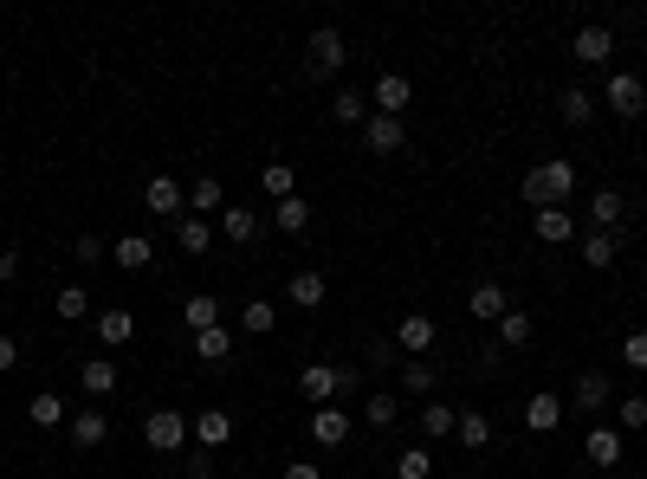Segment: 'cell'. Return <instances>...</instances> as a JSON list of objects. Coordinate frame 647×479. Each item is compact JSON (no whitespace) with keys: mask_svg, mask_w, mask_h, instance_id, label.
<instances>
[{"mask_svg":"<svg viewBox=\"0 0 647 479\" xmlns=\"http://www.w3.org/2000/svg\"><path fill=\"white\" fill-rule=\"evenodd\" d=\"M298 389H305L318 408H330V402H337V369H330V363H311L305 376H298Z\"/></svg>","mask_w":647,"mask_h":479,"instance_id":"ffe728a7","label":"cell"},{"mask_svg":"<svg viewBox=\"0 0 647 479\" xmlns=\"http://www.w3.org/2000/svg\"><path fill=\"white\" fill-rule=\"evenodd\" d=\"M311 441H318L324 454H330V447H343V441H350V415H343L337 402L318 408V415H311Z\"/></svg>","mask_w":647,"mask_h":479,"instance_id":"5bb4252c","label":"cell"},{"mask_svg":"<svg viewBox=\"0 0 647 479\" xmlns=\"http://www.w3.org/2000/svg\"><path fill=\"white\" fill-rule=\"evenodd\" d=\"M615 421H622V428H647V395H628V402H615Z\"/></svg>","mask_w":647,"mask_h":479,"instance_id":"7bdbcfd3","label":"cell"},{"mask_svg":"<svg viewBox=\"0 0 647 479\" xmlns=\"http://www.w3.org/2000/svg\"><path fill=\"white\" fill-rule=\"evenodd\" d=\"M363 143H369V156H395V149L408 143L402 117H376V111H369V123H363Z\"/></svg>","mask_w":647,"mask_h":479,"instance_id":"52a82bcc","label":"cell"},{"mask_svg":"<svg viewBox=\"0 0 647 479\" xmlns=\"http://www.w3.org/2000/svg\"><path fill=\"white\" fill-rule=\"evenodd\" d=\"M182 467H188V479H214V454H208V447H195Z\"/></svg>","mask_w":647,"mask_h":479,"instance_id":"bcb514c9","label":"cell"},{"mask_svg":"<svg viewBox=\"0 0 647 479\" xmlns=\"http://www.w3.org/2000/svg\"><path fill=\"white\" fill-rule=\"evenodd\" d=\"M182 324H188V331H214V324H220V298L214 292H195V298H188V305H182Z\"/></svg>","mask_w":647,"mask_h":479,"instance_id":"44dd1931","label":"cell"},{"mask_svg":"<svg viewBox=\"0 0 647 479\" xmlns=\"http://www.w3.org/2000/svg\"><path fill=\"white\" fill-rule=\"evenodd\" d=\"M292 305H305V311H318L324 305V272H292Z\"/></svg>","mask_w":647,"mask_h":479,"instance_id":"1f68e13d","label":"cell"},{"mask_svg":"<svg viewBox=\"0 0 647 479\" xmlns=\"http://www.w3.org/2000/svg\"><path fill=\"white\" fill-rule=\"evenodd\" d=\"M98 337H104L110 350H123L136 337V318H130V311H98Z\"/></svg>","mask_w":647,"mask_h":479,"instance_id":"4316f807","label":"cell"},{"mask_svg":"<svg viewBox=\"0 0 647 479\" xmlns=\"http://www.w3.org/2000/svg\"><path fill=\"white\" fill-rule=\"evenodd\" d=\"M589 221H596V234H622L628 195H622V188H596V195H589Z\"/></svg>","mask_w":647,"mask_h":479,"instance_id":"5b68a950","label":"cell"},{"mask_svg":"<svg viewBox=\"0 0 647 479\" xmlns=\"http://www.w3.org/2000/svg\"><path fill=\"white\" fill-rule=\"evenodd\" d=\"M570 195H576V162H563V156H550V162H538V169L525 175L531 214H538V208H563Z\"/></svg>","mask_w":647,"mask_h":479,"instance_id":"6da1fadb","label":"cell"},{"mask_svg":"<svg viewBox=\"0 0 647 479\" xmlns=\"http://www.w3.org/2000/svg\"><path fill=\"white\" fill-rule=\"evenodd\" d=\"M20 279V253H0V285H13Z\"/></svg>","mask_w":647,"mask_h":479,"instance_id":"681fc988","label":"cell"},{"mask_svg":"<svg viewBox=\"0 0 647 479\" xmlns=\"http://www.w3.org/2000/svg\"><path fill=\"white\" fill-rule=\"evenodd\" d=\"M78 382H85V395H110V389H117V363H104V357H85V369H78Z\"/></svg>","mask_w":647,"mask_h":479,"instance_id":"f1b7e54d","label":"cell"},{"mask_svg":"<svg viewBox=\"0 0 647 479\" xmlns=\"http://www.w3.org/2000/svg\"><path fill=\"white\" fill-rule=\"evenodd\" d=\"M583 454H589V467H622V428H589Z\"/></svg>","mask_w":647,"mask_h":479,"instance_id":"9a60e30c","label":"cell"},{"mask_svg":"<svg viewBox=\"0 0 647 479\" xmlns=\"http://www.w3.org/2000/svg\"><path fill=\"white\" fill-rule=\"evenodd\" d=\"M188 208H195L201 221H208V214H220V208H227V195H220V182H214V175H201V182L188 188Z\"/></svg>","mask_w":647,"mask_h":479,"instance_id":"4dcf8cb0","label":"cell"},{"mask_svg":"<svg viewBox=\"0 0 647 479\" xmlns=\"http://www.w3.org/2000/svg\"><path fill=\"white\" fill-rule=\"evenodd\" d=\"M576 59H583V65H602V59H609V52H615V33H609V26H576Z\"/></svg>","mask_w":647,"mask_h":479,"instance_id":"2e32d148","label":"cell"},{"mask_svg":"<svg viewBox=\"0 0 647 479\" xmlns=\"http://www.w3.org/2000/svg\"><path fill=\"white\" fill-rule=\"evenodd\" d=\"M195 357H201V363H233V331H227V324L201 331V337H195Z\"/></svg>","mask_w":647,"mask_h":479,"instance_id":"cb8c5ba5","label":"cell"},{"mask_svg":"<svg viewBox=\"0 0 647 479\" xmlns=\"http://www.w3.org/2000/svg\"><path fill=\"white\" fill-rule=\"evenodd\" d=\"M622 363L628 369H647V331H628L622 337Z\"/></svg>","mask_w":647,"mask_h":479,"instance_id":"f6af8a7d","label":"cell"},{"mask_svg":"<svg viewBox=\"0 0 647 479\" xmlns=\"http://www.w3.org/2000/svg\"><path fill=\"white\" fill-rule=\"evenodd\" d=\"M330 117L337 123H369V98L363 91H337V98H330Z\"/></svg>","mask_w":647,"mask_h":479,"instance_id":"74e56055","label":"cell"},{"mask_svg":"<svg viewBox=\"0 0 647 479\" xmlns=\"http://www.w3.org/2000/svg\"><path fill=\"white\" fill-rule=\"evenodd\" d=\"M453 434H460V447H473V454H479V447L492 441V421L479 415V408H460V428H453Z\"/></svg>","mask_w":647,"mask_h":479,"instance_id":"836d02e7","label":"cell"},{"mask_svg":"<svg viewBox=\"0 0 647 479\" xmlns=\"http://www.w3.org/2000/svg\"><path fill=\"white\" fill-rule=\"evenodd\" d=\"M615 253H622V234H589L583 240V266H596V272H609Z\"/></svg>","mask_w":647,"mask_h":479,"instance_id":"83f0119b","label":"cell"},{"mask_svg":"<svg viewBox=\"0 0 647 479\" xmlns=\"http://www.w3.org/2000/svg\"><path fill=\"white\" fill-rule=\"evenodd\" d=\"M188 434H195V447H208V454H214V447L233 441V415H227V408H201V415L188 421Z\"/></svg>","mask_w":647,"mask_h":479,"instance_id":"8992f818","label":"cell"},{"mask_svg":"<svg viewBox=\"0 0 647 479\" xmlns=\"http://www.w3.org/2000/svg\"><path fill=\"white\" fill-rule=\"evenodd\" d=\"M149 259H156V246H149L143 234H123V240H117V266H123V272H143Z\"/></svg>","mask_w":647,"mask_h":479,"instance_id":"e575fe53","label":"cell"},{"mask_svg":"<svg viewBox=\"0 0 647 479\" xmlns=\"http://www.w3.org/2000/svg\"><path fill=\"white\" fill-rule=\"evenodd\" d=\"M466 311H473L479 324H499L505 311H512V298H505V285H499V279H479V285H473V298H466Z\"/></svg>","mask_w":647,"mask_h":479,"instance_id":"ba28073f","label":"cell"},{"mask_svg":"<svg viewBox=\"0 0 647 479\" xmlns=\"http://www.w3.org/2000/svg\"><path fill=\"white\" fill-rule=\"evenodd\" d=\"M557 111H563V123H570V130H583V123L596 117V98H589L583 85H570V91H563V98H557Z\"/></svg>","mask_w":647,"mask_h":479,"instance_id":"484cf974","label":"cell"},{"mask_svg":"<svg viewBox=\"0 0 647 479\" xmlns=\"http://www.w3.org/2000/svg\"><path fill=\"white\" fill-rule=\"evenodd\" d=\"M259 188H266L272 201H292L298 195V175L285 169V162H266V169H259Z\"/></svg>","mask_w":647,"mask_h":479,"instance_id":"f546056e","label":"cell"},{"mask_svg":"<svg viewBox=\"0 0 647 479\" xmlns=\"http://www.w3.org/2000/svg\"><path fill=\"white\" fill-rule=\"evenodd\" d=\"M434 473V454L428 447H408V454H395V479H428Z\"/></svg>","mask_w":647,"mask_h":479,"instance_id":"60d3db41","label":"cell"},{"mask_svg":"<svg viewBox=\"0 0 647 479\" xmlns=\"http://www.w3.org/2000/svg\"><path fill=\"white\" fill-rule=\"evenodd\" d=\"M531 331H538V324H531V311H505V318H499V350H525Z\"/></svg>","mask_w":647,"mask_h":479,"instance_id":"d4e9b609","label":"cell"},{"mask_svg":"<svg viewBox=\"0 0 647 479\" xmlns=\"http://www.w3.org/2000/svg\"><path fill=\"white\" fill-rule=\"evenodd\" d=\"M531 227H538L544 246H563V240L576 234V214L570 208H538V214H531Z\"/></svg>","mask_w":647,"mask_h":479,"instance_id":"e0dca14e","label":"cell"},{"mask_svg":"<svg viewBox=\"0 0 647 479\" xmlns=\"http://www.w3.org/2000/svg\"><path fill=\"white\" fill-rule=\"evenodd\" d=\"M557 421H563V402H557V395H531V402H525V428L531 434H550Z\"/></svg>","mask_w":647,"mask_h":479,"instance_id":"603a6c76","label":"cell"},{"mask_svg":"<svg viewBox=\"0 0 647 479\" xmlns=\"http://www.w3.org/2000/svg\"><path fill=\"white\" fill-rule=\"evenodd\" d=\"M143 208L182 227V221H188V188H182V182H169V175H149V188H143Z\"/></svg>","mask_w":647,"mask_h":479,"instance_id":"277c9868","label":"cell"},{"mask_svg":"<svg viewBox=\"0 0 647 479\" xmlns=\"http://www.w3.org/2000/svg\"><path fill=\"white\" fill-rule=\"evenodd\" d=\"M434 318H428V311H408V318H402V331H395V344H402L408 350V357H428V350H434Z\"/></svg>","mask_w":647,"mask_h":479,"instance_id":"7c38bea8","label":"cell"},{"mask_svg":"<svg viewBox=\"0 0 647 479\" xmlns=\"http://www.w3.org/2000/svg\"><path fill=\"white\" fill-rule=\"evenodd\" d=\"M272 318H279V311H272V298H253V305H240V331H246V337H266Z\"/></svg>","mask_w":647,"mask_h":479,"instance_id":"8d00e7d4","label":"cell"},{"mask_svg":"<svg viewBox=\"0 0 647 479\" xmlns=\"http://www.w3.org/2000/svg\"><path fill=\"white\" fill-rule=\"evenodd\" d=\"M343 59H350V52H343V33H337V26H318V33H311V46H305L311 78H337Z\"/></svg>","mask_w":647,"mask_h":479,"instance_id":"3957f363","label":"cell"},{"mask_svg":"<svg viewBox=\"0 0 647 479\" xmlns=\"http://www.w3.org/2000/svg\"><path fill=\"white\" fill-rule=\"evenodd\" d=\"M7 369H20V344H13V337L0 331V376H7Z\"/></svg>","mask_w":647,"mask_h":479,"instance_id":"7dc6e473","label":"cell"},{"mask_svg":"<svg viewBox=\"0 0 647 479\" xmlns=\"http://www.w3.org/2000/svg\"><path fill=\"white\" fill-rule=\"evenodd\" d=\"M26 421H33V428H65V421H72V408H65L52 389H39L33 402H26Z\"/></svg>","mask_w":647,"mask_h":479,"instance_id":"d6986e66","label":"cell"},{"mask_svg":"<svg viewBox=\"0 0 647 479\" xmlns=\"http://www.w3.org/2000/svg\"><path fill=\"white\" fill-rule=\"evenodd\" d=\"M408 98H415V85H408L402 72H382V78H376V117H402Z\"/></svg>","mask_w":647,"mask_h":479,"instance_id":"4fadbf2b","label":"cell"},{"mask_svg":"<svg viewBox=\"0 0 647 479\" xmlns=\"http://www.w3.org/2000/svg\"><path fill=\"white\" fill-rule=\"evenodd\" d=\"M272 227H279V234H305V227H311V201L305 195L272 201Z\"/></svg>","mask_w":647,"mask_h":479,"instance_id":"7402d4cb","label":"cell"},{"mask_svg":"<svg viewBox=\"0 0 647 479\" xmlns=\"http://www.w3.org/2000/svg\"><path fill=\"white\" fill-rule=\"evenodd\" d=\"M220 234H227L233 246H253V240H259V214H253V208H233V201H227V208H220Z\"/></svg>","mask_w":647,"mask_h":479,"instance_id":"ac0fdd59","label":"cell"},{"mask_svg":"<svg viewBox=\"0 0 647 479\" xmlns=\"http://www.w3.org/2000/svg\"><path fill=\"white\" fill-rule=\"evenodd\" d=\"M175 240H182V253H208V240H214V227L201 221V214H188L182 227H175Z\"/></svg>","mask_w":647,"mask_h":479,"instance_id":"ab89813d","label":"cell"},{"mask_svg":"<svg viewBox=\"0 0 647 479\" xmlns=\"http://www.w3.org/2000/svg\"><path fill=\"white\" fill-rule=\"evenodd\" d=\"M363 421H369V428H395V421H402V402H395V395H369Z\"/></svg>","mask_w":647,"mask_h":479,"instance_id":"f35d334b","label":"cell"},{"mask_svg":"<svg viewBox=\"0 0 647 479\" xmlns=\"http://www.w3.org/2000/svg\"><path fill=\"white\" fill-rule=\"evenodd\" d=\"M609 111H615V117H641V111H647V91H641L635 72H615V78H609Z\"/></svg>","mask_w":647,"mask_h":479,"instance_id":"30bf717a","label":"cell"},{"mask_svg":"<svg viewBox=\"0 0 647 479\" xmlns=\"http://www.w3.org/2000/svg\"><path fill=\"white\" fill-rule=\"evenodd\" d=\"M570 402H576V415H602V408H609V376H602V369H583Z\"/></svg>","mask_w":647,"mask_h":479,"instance_id":"8fae6325","label":"cell"},{"mask_svg":"<svg viewBox=\"0 0 647 479\" xmlns=\"http://www.w3.org/2000/svg\"><path fill=\"white\" fill-rule=\"evenodd\" d=\"M143 441L156 447V454H182V447H188V415H175V408L143 415Z\"/></svg>","mask_w":647,"mask_h":479,"instance_id":"7a4b0ae2","label":"cell"},{"mask_svg":"<svg viewBox=\"0 0 647 479\" xmlns=\"http://www.w3.org/2000/svg\"><path fill=\"white\" fill-rule=\"evenodd\" d=\"M285 479H324V473L311 467V460H285Z\"/></svg>","mask_w":647,"mask_h":479,"instance_id":"c3c4849f","label":"cell"},{"mask_svg":"<svg viewBox=\"0 0 647 479\" xmlns=\"http://www.w3.org/2000/svg\"><path fill=\"white\" fill-rule=\"evenodd\" d=\"M85 311H91V292H85V285H65V292H59V318L72 324V318H85Z\"/></svg>","mask_w":647,"mask_h":479,"instance_id":"b9f144b4","label":"cell"},{"mask_svg":"<svg viewBox=\"0 0 647 479\" xmlns=\"http://www.w3.org/2000/svg\"><path fill=\"white\" fill-rule=\"evenodd\" d=\"M65 434H72V447H104V434H110V421H104V408H72V421H65Z\"/></svg>","mask_w":647,"mask_h":479,"instance_id":"9c48e42d","label":"cell"},{"mask_svg":"<svg viewBox=\"0 0 647 479\" xmlns=\"http://www.w3.org/2000/svg\"><path fill=\"white\" fill-rule=\"evenodd\" d=\"M453 428H460V408H447V402L421 408V434H428V441H440V434H453Z\"/></svg>","mask_w":647,"mask_h":479,"instance_id":"d6a6232c","label":"cell"},{"mask_svg":"<svg viewBox=\"0 0 647 479\" xmlns=\"http://www.w3.org/2000/svg\"><path fill=\"white\" fill-rule=\"evenodd\" d=\"M402 389H408V395H421V402H434V363H428V357L402 363Z\"/></svg>","mask_w":647,"mask_h":479,"instance_id":"d590c367","label":"cell"},{"mask_svg":"<svg viewBox=\"0 0 647 479\" xmlns=\"http://www.w3.org/2000/svg\"><path fill=\"white\" fill-rule=\"evenodd\" d=\"M72 259H78V266H104V240L98 234H78L72 240Z\"/></svg>","mask_w":647,"mask_h":479,"instance_id":"ee69618b","label":"cell"}]
</instances>
